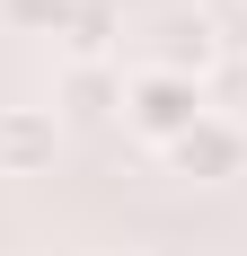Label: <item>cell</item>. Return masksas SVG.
<instances>
[{"mask_svg": "<svg viewBox=\"0 0 247 256\" xmlns=\"http://www.w3.org/2000/svg\"><path fill=\"white\" fill-rule=\"evenodd\" d=\"M62 106H71V115H115V106H124V80L106 71V62H80L71 88H62Z\"/></svg>", "mask_w": 247, "mask_h": 256, "instance_id": "5", "label": "cell"}, {"mask_svg": "<svg viewBox=\"0 0 247 256\" xmlns=\"http://www.w3.org/2000/svg\"><path fill=\"white\" fill-rule=\"evenodd\" d=\"M88 0H0V18L18 26V36H71V18Z\"/></svg>", "mask_w": 247, "mask_h": 256, "instance_id": "6", "label": "cell"}, {"mask_svg": "<svg viewBox=\"0 0 247 256\" xmlns=\"http://www.w3.org/2000/svg\"><path fill=\"white\" fill-rule=\"evenodd\" d=\"M106 44H115V0H88L71 18V53L80 62H106Z\"/></svg>", "mask_w": 247, "mask_h": 256, "instance_id": "7", "label": "cell"}, {"mask_svg": "<svg viewBox=\"0 0 247 256\" xmlns=\"http://www.w3.org/2000/svg\"><path fill=\"white\" fill-rule=\"evenodd\" d=\"M142 44H150L142 71H176V80H194V88H203V71H221V26L203 18V9H159Z\"/></svg>", "mask_w": 247, "mask_h": 256, "instance_id": "2", "label": "cell"}, {"mask_svg": "<svg viewBox=\"0 0 247 256\" xmlns=\"http://www.w3.org/2000/svg\"><path fill=\"white\" fill-rule=\"evenodd\" d=\"M203 115H212L203 88H194V80H176V71H132V80H124V124L142 132V142H159V150L186 142Z\"/></svg>", "mask_w": 247, "mask_h": 256, "instance_id": "1", "label": "cell"}, {"mask_svg": "<svg viewBox=\"0 0 247 256\" xmlns=\"http://www.w3.org/2000/svg\"><path fill=\"white\" fill-rule=\"evenodd\" d=\"M36 159H53V115L9 106L0 115V168H36Z\"/></svg>", "mask_w": 247, "mask_h": 256, "instance_id": "4", "label": "cell"}, {"mask_svg": "<svg viewBox=\"0 0 247 256\" xmlns=\"http://www.w3.org/2000/svg\"><path fill=\"white\" fill-rule=\"evenodd\" d=\"M168 159L186 168V177H230V168L247 159V132H238V124H221V115H203L186 142H168Z\"/></svg>", "mask_w": 247, "mask_h": 256, "instance_id": "3", "label": "cell"}]
</instances>
